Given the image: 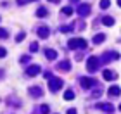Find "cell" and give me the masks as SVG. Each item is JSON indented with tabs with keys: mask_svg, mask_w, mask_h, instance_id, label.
<instances>
[{
	"mask_svg": "<svg viewBox=\"0 0 121 114\" xmlns=\"http://www.w3.org/2000/svg\"><path fill=\"white\" fill-rule=\"evenodd\" d=\"M48 88H50V92H57L62 88V81H60L59 78H50L48 80Z\"/></svg>",
	"mask_w": 121,
	"mask_h": 114,
	"instance_id": "obj_1",
	"label": "cell"
},
{
	"mask_svg": "<svg viewBox=\"0 0 121 114\" xmlns=\"http://www.w3.org/2000/svg\"><path fill=\"white\" fill-rule=\"evenodd\" d=\"M69 47H71V48L86 47V42H85V40H81V38H73V40H69Z\"/></svg>",
	"mask_w": 121,
	"mask_h": 114,
	"instance_id": "obj_2",
	"label": "cell"
},
{
	"mask_svg": "<svg viewBox=\"0 0 121 114\" xmlns=\"http://www.w3.org/2000/svg\"><path fill=\"white\" fill-rule=\"evenodd\" d=\"M97 62H99V59H97V57H92L90 61L86 62V66H88L90 71H95V69H97Z\"/></svg>",
	"mask_w": 121,
	"mask_h": 114,
	"instance_id": "obj_3",
	"label": "cell"
},
{
	"mask_svg": "<svg viewBox=\"0 0 121 114\" xmlns=\"http://www.w3.org/2000/svg\"><path fill=\"white\" fill-rule=\"evenodd\" d=\"M78 10H80V16H86V14L90 12V7L83 4V5H80V9H78Z\"/></svg>",
	"mask_w": 121,
	"mask_h": 114,
	"instance_id": "obj_4",
	"label": "cell"
},
{
	"mask_svg": "<svg viewBox=\"0 0 121 114\" xmlns=\"http://www.w3.org/2000/svg\"><path fill=\"white\" fill-rule=\"evenodd\" d=\"M38 73H40V68H38V66H33V68L28 69V74H30V76H36Z\"/></svg>",
	"mask_w": 121,
	"mask_h": 114,
	"instance_id": "obj_5",
	"label": "cell"
},
{
	"mask_svg": "<svg viewBox=\"0 0 121 114\" xmlns=\"http://www.w3.org/2000/svg\"><path fill=\"white\" fill-rule=\"evenodd\" d=\"M109 95H111V97H118V95H119V88H118V86L109 88Z\"/></svg>",
	"mask_w": 121,
	"mask_h": 114,
	"instance_id": "obj_6",
	"label": "cell"
},
{
	"mask_svg": "<svg viewBox=\"0 0 121 114\" xmlns=\"http://www.w3.org/2000/svg\"><path fill=\"white\" fill-rule=\"evenodd\" d=\"M92 85H93L92 80H81V86H83V88H90Z\"/></svg>",
	"mask_w": 121,
	"mask_h": 114,
	"instance_id": "obj_7",
	"label": "cell"
},
{
	"mask_svg": "<svg viewBox=\"0 0 121 114\" xmlns=\"http://www.w3.org/2000/svg\"><path fill=\"white\" fill-rule=\"evenodd\" d=\"M31 95H33V97H40V95H42V88H38V86L31 88Z\"/></svg>",
	"mask_w": 121,
	"mask_h": 114,
	"instance_id": "obj_8",
	"label": "cell"
},
{
	"mask_svg": "<svg viewBox=\"0 0 121 114\" xmlns=\"http://www.w3.org/2000/svg\"><path fill=\"white\" fill-rule=\"evenodd\" d=\"M38 35H40L42 38H45V36H48V30L47 28H40L38 30Z\"/></svg>",
	"mask_w": 121,
	"mask_h": 114,
	"instance_id": "obj_9",
	"label": "cell"
},
{
	"mask_svg": "<svg viewBox=\"0 0 121 114\" xmlns=\"http://www.w3.org/2000/svg\"><path fill=\"white\" fill-rule=\"evenodd\" d=\"M45 55H47L48 59H56V57H57V54L54 52V50H45Z\"/></svg>",
	"mask_w": 121,
	"mask_h": 114,
	"instance_id": "obj_10",
	"label": "cell"
},
{
	"mask_svg": "<svg viewBox=\"0 0 121 114\" xmlns=\"http://www.w3.org/2000/svg\"><path fill=\"white\" fill-rule=\"evenodd\" d=\"M64 99H66V100H71V99H74V93H73V90H68V92H66Z\"/></svg>",
	"mask_w": 121,
	"mask_h": 114,
	"instance_id": "obj_11",
	"label": "cell"
},
{
	"mask_svg": "<svg viewBox=\"0 0 121 114\" xmlns=\"http://www.w3.org/2000/svg\"><path fill=\"white\" fill-rule=\"evenodd\" d=\"M59 66H60V69H62V71H68V69H69V62L64 61V62H60Z\"/></svg>",
	"mask_w": 121,
	"mask_h": 114,
	"instance_id": "obj_12",
	"label": "cell"
},
{
	"mask_svg": "<svg viewBox=\"0 0 121 114\" xmlns=\"http://www.w3.org/2000/svg\"><path fill=\"white\" fill-rule=\"evenodd\" d=\"M36 16H38V17H43V16H47V10H45V9H38Z\"/></svg>",
	"mask_w": 121,
	"mask_h": 114,
	"instance_id": "obj_13",
	"label": "cell"
},
{
	"mask_svg": "<svg viewBox=\"0 0 121 114\" xmlns=\"http://www.w3.org/2000/svg\"><path fill=\"white\" fill-rule=\"evenodd\" d=\"M93 42H95V43H100V42H104V35H97Z\"/></svg>",
	"mask_w": 121,
	"mask_h": 114,
	"instance_id": "obj_14",
	"label": "cell"
},
{
	"mask_svg": "<svg viewBox=\"0 0 121 114\" xmlns=\"http://www.w3.org/2000/svg\"><path fill=\"white\" fill-rule=\"evenodd\" d=\"M104 23H106L107 26H111V24L114 23V21H112V17H104Z\"/></svg>",
	"mask_w": 121,
	"mask_h": 114,
	"instance_id": "obj_15",
	"label": "cell"
},
{
	"mask_svg": "<svg viewBox=\"0 0 121 114\" xmlns=\"http://www.w3.org/2000/svg\"><path fill=\"white\" fill-rule=\"evenodd\" d=\"M100 7H102V9H107V7H109V0H102V2H100Z\"/></svg>",
	"mask_w": 121,
	"mask_h": 114,
	"instance_id": "obj_16",
	"label": "cell"
},
{
	"mask_svg": "<svg viewBox=\"0 0 121 114\" xmlns=\"http://www.w3.org/2000/svg\"><path fill=\"white\" fill-rule=\"evenodd\" d=\"M62 10H64V14H66V16H69V14H73V9H71V7H64Z\"/></svg>",
	"mask_w": 121,
	"mask_h": 114,
	"instance_id": "obj_17",
	"label": "cell"
},
{
	"mask_svg": "<svg viewBox=\"0 0 121 114\" xmlns=\"http://www.w3.org/2000/svg\"><path fill=\"white\" fill-rule=\"evenodd\" d=\"M104 78H106V80H111V78H112V73H111V71H106V73H104Z\"/></svg>",
	"mask_w": 121,
	"mask_h": 114,
	"instance_id": "obj_18",
	"label": "cell"
},
{
	"mask_svg": "<svg viewBox=\"0 0 121 114\" xmlns=\"http://www.w3.org/2000/svg\"><path fill=\"white\" fill-rule=\"evenodd\" d=\"M5 36H7V31H5V30H0V38H5Z\"/></svg>",
	"mask_w": 121,
	"mask_h": 114,
	"instance_id": "obj_19",
	"label": "cell"
},
{
	"mask_svg": "<svg viewBox=\"0 0 121 114\" xmlns=\"http://www.w3.org/2000/svg\"><path fill=\"white\" fill-rule=\"evenodd\" d=\"M38 48V43H31V50H36Z\"/></svg>",
	"mask_w": 121,
	"mask_h": 114,
	"instance_id": "obj_20",
	"label": "cell"
},
{
	"mask_svg": "<svg viewBox=\"0 0 121 114\" xmlns=\"http://www.w3.org/2000/svg\"><path fill=\"white\" fill-rule=\"evenodd\" d=\"M5 55V48H0V57H4Z\"/></svg>",
	"mask_w": 121,
	"mask_h": 114,
	"instance_id": "obj_21",
	"label": "cell"
},
{
	"mask_svg": "<svg viewBox=\"0 0 121 114\" xmlns=\"http://www.w3.org/2000/svg\"><path fill=\"white\" fill-rule=\"evenodd\" d=\"M118 4H119V5H121V0H118Z\"/></svg>",
	"mask_w": 121,
	"mask_h": 114,
	"instance_id": "obj_22",
	"label": "cell"
},
{
	"mask_svg": "<svg viewBox=\"0 0 121 114\" xmlns=\"http://www.w3.org/2000/svg\"><path fill=\"white\" fill-rule=\"evenodd\" d=\"M71 2H78V0H71Z\"/></svg>",
	"mask_w": 121,
	"mask_h": 114,
	"instance_id": "obj_23",
	"label": "cell"
}]
</instances>
